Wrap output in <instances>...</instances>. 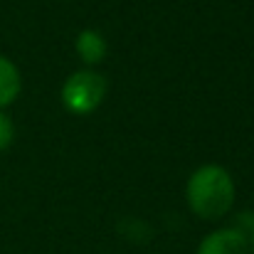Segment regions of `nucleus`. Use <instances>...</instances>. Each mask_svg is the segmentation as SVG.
I'll list each match as a JSON object with an SVG mask.
<instances>
[{
  "mask_svg": "<svg viewBox=\"0 0 254 254\" xmlns=\"http://www.w3.org/2000/svg\"><path fill=\"white\" fill-rule=\"evenodd\" d=\"M237 185L232 173L220 163H205L190 173L185 183V202L200 220H222L235 207Z\"/></svg>",
  "mask_w": 254,
  "mask_h": 254,
  "instance_id": "obj_1",
  "label": "nucleus"
},
{
  "mask_svg": "<svg viewBox=\"0 0 254 254\" xmlns=\"http://www.w3.org/2000/svg\"><path fill=\"white\" fill-rule=\"evenodd\" d=\"M106 91H109V84H106V77L91 67H84V69H77L72 72L64 84H62V91H60V99H62V106L74 114V116H89L94 114L104 99H106Z\"/></svg>",
  "mask_w": 254,
  "mask_h": 254,
  "instance_id": "obj_2",
  "label": "nucleus"
},
{
  "mask_svg": "<svg viewBox=\"0 0 254 254\" xmlns=\"http://www.w3.org/2000/svg\"><path fill=\"white\" fill-rule=\"evenodd\" d=\"M195 254H250V235L235 225L217 227L200 240Z\"/></svg>",
  "mask_w": 254,
  "mask_h": 254,
  "instance_id": "obj_3",
  "label": "nucleus"
},
{
  "mask_svg": "<svg viewBox=\"0 0 254 254\" xmlns=\"http://www.w3.org/2000/svg\"><path fill=\"white\" fill-rule=\"evenodd\" d=\"M74 52H77V57L82 60V64L84 67H96V64H101L104 60H106V55H109V42H106V37L99 32V30H94V27H84V30H79V35L74 37Z\"/></svg>",
  "mask_w": 254,
  "mask_h": 254,
  "instance_id": "obj_4",
  "label": "nucleus"
},
{
  "mask_svg": "<svg viewBox=\"0 0 254 254\" xmlns=\"http://www.w3.org/2000/svg\"><path fill=\"white\" fill-rule=\"evenodd\" d=\"M20 91H22V74L17 64L7 55H0V111L12 106Z\"/></svg>",
  "mask_w": 254,
  "mask_h": 254,
  "instance_id": "obj_5",
  "label": "nucleus"
},
{
  "mask_svg": "<svg viewBox=\"0 0 254 254\" xmlns=\"http://www.w3.org/2000/svg\"><path fill=\"white\" fill-rule=\"evenodd\" d=\"M15 141V124L7 111H0V153L7 151Z\"/></svg>",
  "mask_w": 254,
  "mask_h": 254,
  "instance_id": "obj_6",
  "label": "nucleus"
},
{
  "mask_svg": "<svg viewBox=\"0 0 254 254\" xmlns=\"http://www.w3.org/2000/svg\"><path fill=\"white\" fill-rule=\"evenodd\" d=\"M250 254H254V232L250 235Z\"/></svg>",
  "mask_w": 254,
  "mask_h": 254,
  "instance_id": "obj_7",
  "label": "nucleus"
}]
</instances>
